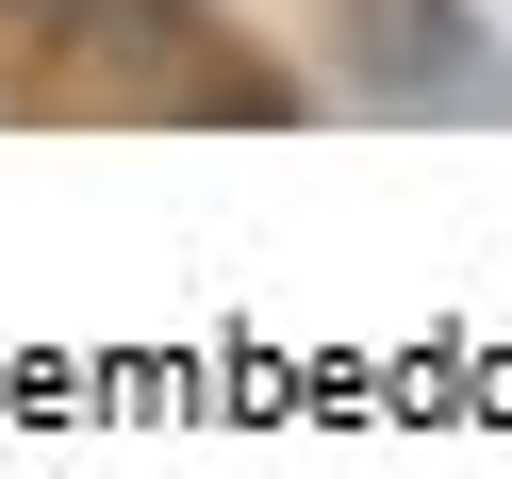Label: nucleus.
<instances>
[{"instance_id":"f257e3e1","label":"nucleus","mask_w":512,"mask_h":479,"mask_svg":"<svg viewBox=\"0 0 512 479\" xmlns=\"http://www.w3.org/2000/svg\"><path fill=\"white\" fill-rule=\"evenodd\" d=\"M0 17H34V34H67V17H83V0H0Z\"/></svg>"}]
</instances>
